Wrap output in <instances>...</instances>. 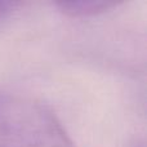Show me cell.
<instances>
[{
    "label": "cell",
    "mask_w": 147,
    "mask_h": 147,
    "mask_svg": "<svg viewBox=\"0 0 147 147\" xmlns=\"http://www.w3.org/2000/svg\"><path fill=\"white\" fill-rule=\"evenodd\" d=\"M0 147H76L56 115L36 99L0 92Z\"/></svg>",
    "instance_id": "6da1fadb"
},
{
    "label": "cell",
    "mask_w": 147,
    "mask_h": 147,
    "mask_svg": "<svg viewBox=\"0 0 147 147\" xmlns=\"http://www.w3.org/2000/svg\"><path fill=\"white\" fill-rule=\"evenodd\" d=\"M63 14L69 17H92L111 10L112 8L117 7L119 3L106 1V0H83V1H59L57 3Z\"/></svg>",
    "instance_id": "7a4b0ae2"
},
{
    "label": "cell",
    "mask_w": 147,
    "mask_h": 147,
    "mask_svg": "<svg viewBox=\"0 0 147 147\" xmlns=\"http://www.w3.org/2000/svg\"><path fill=\"white\" fill-rule=\"evenodd\" d=\"M20 7V3L16 1H0V23L10 17Z\"/></svg>",
    "instance_id": "3957f363"
},
{
    "label": "cell",
    "mask_w": 147,
    "mask_h": 147,
    "mask_svg": "<svg viewBox=\"0 0 147 147\" xmlns=\"http://www.w3.org/2000/svg\"><path fill=\"white\" fill-rule=\"evenodd\" d=\"M132 147H145V142L143 141H137L136 143H133Z\"/></svg>",
    "instance_id": "277c9868"
}]
</instances>
